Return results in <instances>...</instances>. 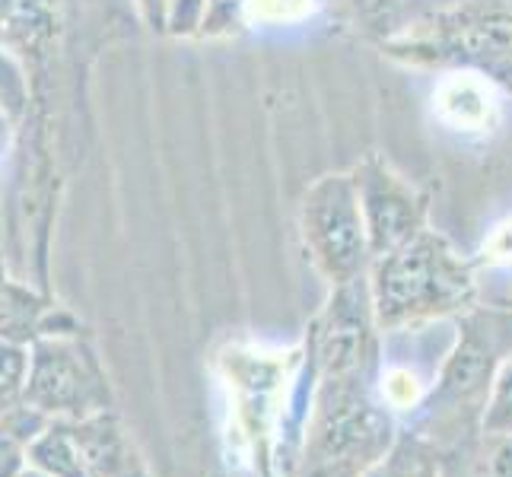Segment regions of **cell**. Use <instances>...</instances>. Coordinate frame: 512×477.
<instances>
[{
	"instance_id": "cell-16",
	"label": "cell",
	"mask_w": 512,
	"mask_h": 477,
	"mask_svg": "<svg viewBox=\"0 0 512 477\" xmlns=\"http://www.w3.org/2000/svg\"><path fill=\"white\" fill-rule=\"evenodd\" d=\"M315 0H245V13L258 26H290L306 20Z\"/></svg>"
},
{
	"instance_id": "cell-7",
	"label": "cell",
	"mask_w": 512,
	"mask_h": 477,
	"mask_svg": "<svg viewBox=\"0 0 512 477\" xmlns=\"http://www.w3.org/2000/svg\"><path fill=\"white\" fill-rule=\"evenodd\" d=\"M353 185H357L369 255L373 258L401 249L404 242H411L417 233L427 229L423 226V220H427V201H423V194H417L379 156H369L363 166H357Z\"/></svg>"
},
{
	"instance_id": "cell-3",
	"label": "cell",
	"mask_w": 512,
	"mask_h": 477,
	"mask_svg": "<svg viewBox=\"0 0 512 477\" xmlns=\"http://www.w3.org/2000/svg\"><path fill=\"white\" fill-rule=\"evenodd\" d=\"M512 353V306L465 312L458 318V338L436 376L423 408L411 417L414 433L433 446L449 449L481 430V414L490 385Z\"/></svg>"
},
{
	"instance_id": "cell-6",
	"label": "cell",
	"mask_w": 512,
	"mask_h": 477,
	"mask_svg": "<svg viewBox=\"0 0 512 477\" xmlns=\"http://www.w3.org/2000/svg\"><path fill=\"white\" fill-rule=\"evenodd\" d=\"M325 312L315 318L306 338V360L315 369V379L350 376L357 369L379 363L376 347V312L369 280L357 277L350 284L331 287Z\"/></svg>"
},
{
	"instance_id": "cell-11",
	"label": "cell",
	"mask_w": 512,
	"mask_h": 477,
	"mask_svg": "<svg viewBox=\"0 0 512 477\" xmlns=\"http://www.w3.org/2000/svg\"><path fill=\"white\" fill-rule=\"evenodd\" d=\"M26 462L48 477H90V468H86V458L70 420H51L26 446Z\"/></svg>"
},
{
	"instance_id": "cell-5",
	"label": "cell",
	"mask_w": 512,
	"mask_h": 477,
	"mask_svg": "<svg viewBox=\"0 0 512 477\" xmlns=\"http://www.w3.org/2000/svg\"><path fill=\"white\" fill-rule=\"evenodd\" d=\"M299 229L312 264L331 287L363 277L373 261L353 175H325L315 182L299 210Z\"/></svg>"
},
{
	"instance_id": "cell-20",
	"label": "cell",
	"mask_w": 512,
	"mask_h": 477,
	"mask_svg": "<svg viewBox=\"0 0 512 477\" xmlns=\"http://www.w3.org/2000/svg\"><path fill=\"white\" fill-rule=\"evenodd\" d=\"M16 477H48V474H42L39 468H32V465L26 462V468H23L20 474H16Z\"/></svg>"
},
{
	"instance_id": "cell-12",
	"label": "cell",
	"mask_w": 512,
	"mask_h": 477,
	"mask_svg": "<svg viewBox=\"0 0 512 477\" xmlns=\"http://www.w3.org/2000/svg\"><path fill=\"white\" fill-rule=\"evenodd\" d=\"M363 477H443V449L414 430L398 433L395 446Z\"/></svg>"
},
{
	"instance_id": "cell-21",
	"label": "cell",
	"mask_w": 512,
	"mask_h": 477,
	"mask_svg": "<svg viewBox=\"0 0 512 477\" xmlns=\"http://www.w3.org/2000/svg\"><path fill=\"white\" fill-rule=\"evenodd\" d=\"M500 306H512V299H500Z\"/></svg>"
},
{
	"instance_id": "cell-18",
	"label": "cell",
	"mask_w": 512,
	"mask_h": 477,
	"mask_svg": "<svg viewBox=\"0 0 512 477\" xmlns=\"http://www.w3.org/2000/svg\"><path fill=\"white\" fill-rule=\"evenodd\" d=\"M245 13V0H210L207 13H204V32L217 35L236 29Z\"/></svg>"
},
{
	"instance_id": "cell-8",
	"label": "cell",
	"mask_w": 512,
	"mask_h": 477,
	"mask_svg": "<svg viewBox=\"0 0 512 477\" xmlns=\"http://www.w3.org/2000/svg\"><path fill=\"white\" fill-rule=\"evenodd\" d=\"M408 58L462 64V70H474L512 90V13H465L462 20L439 26L436 39H414Z\"/></svg>"
},
{
	"instance_id": "cell-4",
	"label": "cell",
	"mask_w": 512,
	"mask_h": 477,
	"mask_svg": "<svg viewBox=\"0 0 512 477\" xmlns=\"http://www.w3.org/2000/svg\"><path fill=\"white\" fill-rule=\"evenodd\" d=\"M23 404L55 420H83L109 411L112 392L90 347L70 334H48L32 341Z\"/></svg>"
},
{
	"instance_id": "cell-13",
	"label": "cell",
	"mask_w": 512,
	"mask_h": 477,
	"mask_svg": "<svg viewBox=\"0 0 512 477\" xmlns=\"http://www.w3.org/2000/svg\"><path fill=\"white\" fill-rule=\"evenodd\" d=\"M42 322V299L16 284H0V338L26 344Z\"/></svg>"
},
{
	"instance_id": "cell-15",
	"label": "cell",
	"mask_w": 512,
	"mask_h": 477,
	"mask_svg": "<svg viewBox=\"0 0 512 477\" xmlns=\"http://www.w3.org/2000/svg\"><path fill=\"white\" fill-rule=\"evenodd\" d=\"M481 433H497V436L512 433V353L497 369V376H493L490 395L481 414Z\"/></svg>"
},
{
	"instance_id": "cell-2",
	"label": "cell",
	"mask_w": 512,
	"mask_h": 477,
	"mask_svg": "<svg viewBox=\"0 0 512 477\" xmlns=\"http://www.w3.org/2000/svg\"><path fill=\"white\" fill-rule=\"evenodd\" d=\"M369 293L379 331L455 318L474 309L478 277L446 236L423 229L401 249L373 258Z\"/></svg>"
},
{
	"instance_id": "cell-9",
	"label": "cell",
	"mask_w": 512,
	"mask_h": 477,
	"mask_svg": "<svg viewBox=\"0 0 512 477\" xmlns=\"http://www.w3.org/2000/svg\"><path fill=\"white\" fill-rule=\"evenodd\" d=\"M433 112L439 125L458 134H484L497 125L500 102L493 83L474 70H452L433 90Z\"/></svg>"
},
{
	"instance_id": "cell-1",
	"label": "cell",
	"mask_w": 512,
	"mask_h": 477,
	"mask_svg": "<svg viewBox=\"0 0 512 477\" xmlns=\"http://www.w3.org/2000/svg\"><path fill=\"white\" fill-rule=\"evenodd\" d=\"M376 366L315 382L299 477H363L395 446L398 417L379 395Z\"/></svg>"
},
{
	"instance_id": "cell-17",
	"label": "cell",
	"mask_w": 512,
	"mask_h": 477,
	"mask_svg": "<svg viewBox=\"0 0 512 477\" xmlns=\"http://www.w3.org/2000/svg\"><path fill=\"white\" fill-rule=\"evenodd\" d=\"M474 268H512V217H506L493 233L484 239Z\"/></svg>"
},
{
	"instance_id": "cell-10",
	"label": "cell",
	"mask_w": 512,
	"mask_h": 477,
	"mask_svg": "<svg viewBox=\"0 0 512 477\" xmlns=\"http://www.w3.org/2000/svg\"><path fill=\"white\" fill-rule=\"evenodd\" d=\"M443 477H512V433H471L443 449Z\"/></svg>"
},
{
	"instance_id": "cell-19",
	"label": "cell",
	"mask_w": 512,
	"mask_h": 477,
	"mask_svg": "<svg viewBox=\"0 0 512 477\" xmlns=\"http://www.w3.org/2000/svg\"><path fill=\"white\" fill-rule=\"evenodd\" d=\"M26 468V443L0 427V477H16Z\"/></svg>"
},
{
	"instance_id": "cell-14",
	"label": "cell",
	"mask_w": 512,
	"mask_h": 477,
	"mask_svg": "<svg viewBox=\"0 0 512 477\" xmlns=\"http://www.w3.org/2000/svg\"><path fill=\"white\" fill-rule=\"evenodd\" d=\"M29 379V350L26 344L0 338V411H10L23 404Z\"/></svg>"
}]
</instances>
